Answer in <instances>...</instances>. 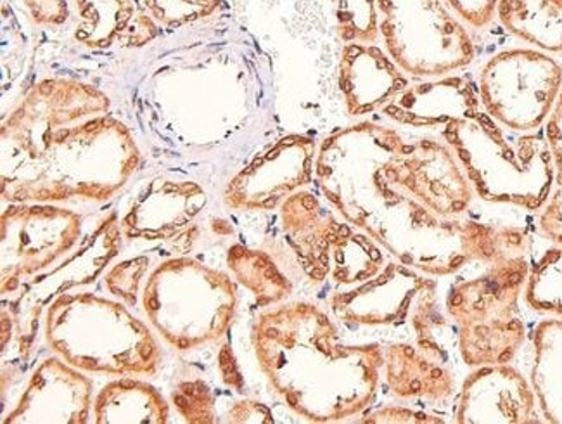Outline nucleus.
<instances>
[{"mask_svg":"<svg viewBox=\"0 0 562 424\" xmlns=\"http://www.w3.org/2000/svg\"><path fill=\"white\" fill-rule=\"evenodd\" d=\"M139 161L110 99L87 83L44 80L2 123V197L14 203L106 201Z\"/></svg>","mask_w":562,"mask_h":424,"instance_id":"1","label":"nucleus"},{"mask_svg":"<svg viewBox=\"0 0 562 424\" xmlns=\"http://www.w3.org/2000/svg\"><path fill=\"white\" fill-rule=\"evenodd\" d=\"M402 144L396 129L372 122L327 135L315 159L324 198L348 224L426 276H450L471 261L498 264L495 227L461 216L441 219L387 177V158Z\"/></svg>","mask_w":562,"mask_h":424,"instance_id":"2","label":"nucleus"},{"mask_svg":"<svg viewBox=\"0 0 562 424\" xmlns=\"http://www.w3.org/2000/svg\"><path fill=\"white\" fill-rule=\"evenodd\" d=\"M258 364L297 416L335 423L366 411L384 368L378 345L347 347L326 312L290 303L263 312L254 327Z\"/></svg>","mask_w":562,"mask_h":424,"instance_id":"3","label":"nucleus"},{"mask_svg":"<svg viewBox=\"0 0 562 424\" xmlns=\"http://www.w3.org/2000/svg\"><path fill=\"white\" fill-rule=\"evenodd\" d=\"M464 168L474 194L488 203L514 204L528 212L546 207L554 189V156L546 134L504 127L486 113L441 129Z\"/></svg>","mask_w":562,"mask_h":424,"instance_id":"4","label":"nucleus"},{"mask_svg":"<svg viewBox=\"0 0 562 424\" xmlns=\"http://www.w3.org/2000/svg\"><path fill=\"white\" fill-rule=\"evenodd\" d=\"M50 348L75 368L108 375H155L158 343L120 303L94 294H63L49 309Z\"/></svg>","mask_w":562,"mask_h":424,"instance_id":"5","label":"nucleus"},{"mask_svg":"<svg viewBox=\"0 0 562 424\" xmlns=\"http://www.w3.org/2000/svg\"><path fill=\"white\" fill-rule=\"evenodd\" d=\"M528 258L486 267L450 291L447 311L459 327V350L471 368L507 364L521 350L526 327L519 297L530 278Z\"/></svg>","mask_w":562,"mask_h":424,"instance_id":"6","label":"nucleus"},{"mask_svg":"<svg viewBox=\"0 0 562 424\" xmlns=\"http://www.w3.org/2000/svg\"><path fill=\"white\" fill-rule=\"evenodd\" d=\"M236 302V288L225 274L188 258L159 267L144 293V309L153 326L177 350L224 335L233 323Z\"/></svg>","mask_w":562,"mask_h":424,"instance_id":"7","label":"nucleus"},{"mask_svg":"<svg viewBox=\"0 0 562 424\" xmlns=\"http://www.w3.org/2000/svg\"><path fill=\"white\" fill-rule=\"evenodd\" d=\"M375 2L386 53L405 74L440 78L473 63V38L447 0Z\"/></svg>","mask_w":562,"mask_h":424,"instance_id":"8","label":"nucleus"},{"mask_svg":"<svg viewBox=\"0 0 562 424\" xmlns=\"http://www.w3.org/2000/svg\"><path fill=\"white\" fill-rule=\"evenodd\" d=\"M562 90V66L542 51L507 49L490 57L477 80L481 104L492 119L518 132L542 127Z\"/></svg>","mask_w":562,"mask_h":424,"instance_id":"9","label":"nucleus"},{"mask_svg":"<svg viewBox=\"0 0 562 424\" xmlns=\"http://www.w3.org/2000/svg\"><path fill=\"white\" fill-rule=\"evenodd\" d=\"M336 317L353 326H408L414 338H429L440 326L438 286L402 261H387L375 278L329 298Z\"/></svg>","mask_w":562,"mask_h":424,"instance_id":"10","label":"nucleus"},{"mask_svg":"<svg viewBox=\"0 0 562 424\" xmlns=\"http://www.w3.org/2000/svg\"><path fill=\"white\" fill-rule=\"evenodd\" d=\"M82 221L70 210L13 207L2 215V293L47 269L77 245Z\"/></svg>","mask_w":562,"mask_h":424,"instance_id":"11","label":"nucleus"},{"mask_svg":"<svg viewBox=\"0 0 562 424\" xmlns=\"http://www.w3.org/2000/svg\"><path fill=\"white\" fill-rule=\"evenodd\" d=\"M386 174L408 197L441 219L468 212L474 189L452 147L435 137L405 143L386 161Z\"/></svg>","mask_w":562,"mask_h":424,"instance_id":"12","label":"nucleus"},{"mask_svg":"<svg viewBox=\"0 0 562 424\" xmlns=\"http://www.w3.org/2000/svg\"><path fill=\"white\" fill-rule=\"evenodd\" d=\"M317 144L306 135H285L228 182L227 207L236 210L278 209L285 198L308 186L315 176Z\"/></svg>","mask_w":562,"mask_h":424,"instance_id":"13","label":"nucleus"},{"mask_svg":"<svg viewBox=\"0 0 562 424\" xmlns=\"http://www.w3.org/2000/svg\"><path fill=\"white\" fill-rule=\"evenodd\" d=\"M537 408L530 381L509 364H493L465 378L453 420L459 424L542 423Z\"/></svg>","mask_w":562,"mask_h":424,"instance_id":"14","label":"nucleus"},{"mask_svg":"<svg viewBox=\"0 0 562 424\" xmlns=\"http://www.w3.org/2000/svg\"><path fill=\"white\" fill-rule=\"evenodd\" d=\"M383 354L386 383L396 399L436 405L456 392L449 355L432 336L392 343Z\"/></svg>","mask_w":562,"mask_h":424,"instance_id":"15","label":"nucleus"},{"mask_svg":"<svg viewBox=\"0 0 562 424\" xmlns=\"http://www.w3.org/2000/svg\"><path fill=\"white\" fill-rule=\"evenodd\" d=\"M92 383L57 359H47L33 372L20 404L4 420L14 423L83 424L89 420Z\"/></svg>","mask_w":562,"mask_h":424,"instance_id":"16","label":"nucleus"},{"mask_svg":"<svg viewBox=\"0 0 562 424\" xmlns=\"http://www.w3.org/2000/svg\"><path fill=\"white\" fill-rule=\"evenodd\" d=\"M483 110L477 87L456 75L431 78L402 90L381 113L412 129H443L453 120L474 116Z\"/></svg>","mask_w":562,"mask_h":424,"instance_id":"17","label":"nucleus"},{"mask_svg":"<svg viewBox=\"0 0 562 424\" xmlns=\"http://www.w3.org/2000/svg\"><path fill=\"white\" fill-rule=\"evenodd\" d=\"M408 86L405 71L378 45L351 42L342 47L339 90L350 116L383 110Z\"/></svg>","mask_w":562,"mask_h":424,"instance_id":"18","label":"nucleus"},{"mask_svg":"<svg viewBox=\"0 0 562 424\" xmlns=\"http://www.w3.org/2000/svg\"><path fill=\"white\" fill-rule=\"evenodd\" d=\"M206 192L189 180L155 179L123 216L122 231L131 239H170L196 219Z\"/></svg>","mask_w":562,"mask_h":424,"instance_id":"19","label":"nucleus"},{"mask_svg":"<svg viewBox=\"0 0 562 424\" xmlns=\"http://www.w3.org/2000/svg\"><path fill=\"white\" fill-rule=\"evenodd\" d=\"M282 227L303 272L312 281L329 278L330 245L341 221L308 191H296L281 204Z\"/></svg>","mask_w":562,"mask_h":424,"instance_id":"20","label":"nucleus"},{"mask_svg":"<svg viewBox=\"0 0 562 424\" xmlns=\"http://www.w3.org/2000/svg\"><path fill=\"white\" fill-rule=\"evenodd\" d=\"M75 38L87 47H110L114 42L144 45L158 35V25L134 0H65Z\"/></svg>","mask_w":562,"mask_h":424,"instance_id":"21","label":"nucleus"},{"mask_svg":"<svg viewBox=\"0 0 562 424\" xmlns=\"http://www.w3.org/2000/svg\"><path fill=\"white\" fill-rule=\"evenodd\" d=\"M530 380L543 421L562 424V317L547 319L535 330Z\"/></svg>","mask_w":562,"mask_h":424,"instance_id":"22","label":"nucleus"},{"mask_svg":"<svg viewBox=\"0 0 562 424\" xmlns=\"http://www.w3.org/2000/svg\"><path fill=\"white\" fill-rule=\"evenodd\" d=\"M94 417L98 424H165L168 405L149 384L120 380L102 388L95 399Z\"/></svg>","mask_w":562,"mask_h":424,"instance_id":"23","label":"nucleus"},{"mask_svg":"<svg viewBox=\"0 0 562 424\" xmlns=\"http://www.w3.org/2000/svg\"><path fill=\"white\" fill-rule=\"evenodd\" d=\"M497 18L521 41L562 53V0H501Z\"/></svg>","mask_w":562,"mask_h":424,"instance_id":"24","label":"nucleus"},{"mask_svg":"<svg viewBox=\"0 0 562 424\" xmlns=\"http://www.w3.org/2000/svg\"><path fill=\"white\" fill-rule=\"evenodd\" d=\"M329 279L351 288L375 278L386 266L383 246L369 234L357 233L348 222H341L330 245Z\"/></svg>","mask_w":562,"mask_h":424,"instance_id":"25","label":"nucleus"},{"mask_svg":"<svg viewBox=\"0 0 562 424\" xmlns=\"http://www.w3.org/2000/svg\"><path fill=\"white\" fill-rule=\"evenodd\" d=\"M227 261L234 276L255 294L258 305L282 302L293 291L290 279L285 278L272 258L263 252L233 246Z\"/></svg>","mask_w":562,"mask_h":424,"instance_id":"26","label":"nucleus"},{"mask_svg":"<svg viewBox=\"0 0 562 424\" xmlns=\"http://www.w3.org/2000/svg\"><path fill=\"white\" fill-rule=\"evenodd\" d=\"M525 294L533 311L562 317V246L547 249L531 266Z\"/></svg>","mask_w":562,"mask_h":424,"instance_id":"27","label":"nucleus"},{"mask_svg":"<svg viewBox=\"0 0 562 424\" xmlns=\"http://www.w3.org/2000/svg\"><path fill=\"white\" fill-rule=\"evenodd\" d=\"M546 137L554 156L555 180L538 225L546 239L552 241L555 246H562V90L554 111L547 120Z\"/></svg>","mask_w":562,"mask_h":424,"instance_id":"28","label":"nucleus"},{"mask_svg":"<svg viewBox=\"0 0 562 424\" xmlns=\"http://www.w3.org/2000/svg\"><path fill=\"white\" fill-rule=\"evenodd\" d=\"M336 29L345 44H375L380 38V13L375 0H329Z\"/></svg>","mask_w":562,"mask_h":424,"instance_id":"29","label":"nucleus"},{"mask_svg":"<svg viewBox=\"0 0 562 424\" xmlns=\"http://www.w3.org/2000/svg\"><path fill=\"white\" fill-rule=\"evenodd\" d=\"M221 0H144L146 13L159 25L180 26L210 16Z\"/></svg>","mask_w":562,"mask_h":424,"instance_id":"30","label":"nucleus"},{"mask_svg":"<svg viewBox=\"0 0 562 424\" xmlns=\"http://www.w3.org/2000/svg\"><path fill=\"white\" fill-rule=\"evenodd\" d=\"M171 399L188 423L206 424L215 421V402L203 381H183L177 384Z\"/></svg>","mask_w":562,"mask_h":424,"instance_id":"31","label":"nucleus"},{"mask_svg":"<svg viewBox=\"0 0 562 424\" xmlns=\"http://www.w3.org/2000/svg\"><path fill=\"white\" fill-rule=\"evenodd\" d=\"M147 264H149L147 258H135L111 270L106 278L108 290L127 300L128 303H135V293L139 291V284L143 281L140 278L146 272Z\"/></svg>","mask_w":562,"mask_h":424,"instance_id":"32","label":"nucleus"},{"mask_svg":"<svg viewBox=\"0 0 562 424\" xmlns=\"http://www.w3.org/2000/svg\"><path fill=\"white\" fill-rule=\"evenodd\" d=\"M456 16L473 29H485L497 18L501 0H447Z\"/></svg>","mask_w":562,"mask_h":424,"instance_id":"33","label":"nucleus"},{"mask_svg":"<svg viewBox=\"0 0 562 424\" xmlns=\"http://www.w3.org/2000/svg\"><path fill=\"white\" fill-rule=\"evenodd\" d=\"M363 423H386V424H431L445 423L441 417L428 412L414 411V409L402 408V405H390L372 412L363 420Z\"/></svg>","mask_w":562,"mask_h":424,"instance_id":"34","label":"nucleus"},{"mask_svg":"<svg viewBox=\"0 0 562 424\" xmlns=\"http://www.w3.org/2000/svg\"><path fill=\"white\" fill-rule=\"evenodd\" d=\"M228 421L231 423H260L270 424L273 423L272 412L269 408L255 402V400H243V402H236L234 408L228 412Z\"/></svg>","mask_w":562,"mask_h":424,"instance_id":"35","label":"nucleus"},{"mask_svg":"<svg viewBox=\"0 0 562 424\" xmlns=\"http://www.w3.org/2000/svg\"><path fill=\"white\" fill-rule=\"evenodd\" d=\"M218 360H221V371L225 383L228 387L236 388V392H243V380H240L239 371H237L236 360L233 359V352H228L227 347H224Z\"/></svg>","mask_w":562,"mask_h":424,"instance_id":"36","label":"nucleus"}]
</instances>
